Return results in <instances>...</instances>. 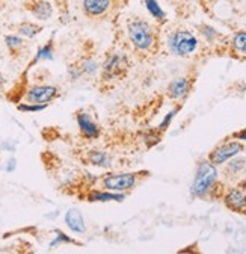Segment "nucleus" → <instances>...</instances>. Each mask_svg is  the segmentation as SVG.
<instances>
[{"instance_id":"4","label":"nucleus","mask_w":246,"mask_h":254,"mask_svg":"<svg viewBox=\"0 0 246 254\" xmlns=\"http://www.w3.org/2000/svg\"><path fill=\"white\" fill-rule=\"evenodd\" d=\"M135 183H136L135 174H109L103 180L104 188L107 190H112V192H122V190L132 189Z\"/></svg>"},{"instance_id":"12","label":"nucleus","mask_w":246,"mask_h":254,"mask_svg":"<svg viewBox=\"0 0 246 254\" xmlns=\"http://www.w3.org/2000/svg\"><path fill=\"white\" fill-rule=\"evenodd\" d=\"M188 91H189V82H188V79H184V77L175 79L169 85V95H171L172 99L184 97V95L188 94Z\"/></svg>"},{"instance_id":"16","label":"nucleus","mask_w":246,"mask_h":254,"mask_svg":"<svg viewBox=\"0 0 246 254\" xmlns=\"http://www.w3.org/2000/svg\"><path fill=\"white\" fill-rule=\"evenodd\" d=\"M145 6L147 11L149 12V15L156 20H163L165 18V11L160 8L157 0H145Z\"/></svg>"},{"instance_id":"21","label":"nucleus","mask_w":246,"mask_h":254,"mask_svg":"<svg viewBox=\"0 0 246 254\" xmlns=\"http://www.w3.org/2000/svg\"><path fill=\"white\" fill-rule=\"evenodd\" d=\"M46 106L47 105H20L18 106V109L20 111H24V112H38V111H43V109H46Z\"/></svg>"},{"instance_id":"6","label":"nucleus","mask_w":246,"mask_h":254,"mask_svg":"<svg viewBox=\"0 0 246 254\" xmlns=\"http://www.w3.org/2000/svg\"><path fill=\"white\" fill-rule=\"evenodd\" d=\"M112 8V0H82V9L86 17L98 18L106 15Z\"/></svg>"},{"instance_id":"20","label":"nucleus","mask_w":246,"mask_h":254,"mask_svg":"<svg viewBox=\"0 0 246 254\" xmlns=\"http://www.w3.org/2000/svg\"><path fill=\"white\" fill-rule=\"evenodd\" d=\"M5 41H6V46H8L11 50L20 49V47L23 46V40H21L20 37H17V35H8V37L5 38Z\"/></svg>"},{"instance_id":"24","label":"nucleus","mask_w":246,"mask_h":254,"mask_svg":"<svg viewBox=\"0 0 246 254\" xmlns=\"http://www.w3.org/2000/svg\"><path fill=\"white\" fill-rule=\"evenodd\" d=\"M83 70L88 71V73H94V71L97 70V64H96L94 61H86V62L83 64Z\"/></svg>"},{"instance_id":"2","label":"nucleus","mask_w":246,"mask_h":254,"mask_svg":"<svg viewBox=\"0 0 246 254\" xmlns=\"http://www.w3.org/2000/svg\"><path fill=\"white\" fill-rule=\"evenodd\" d=\"M216 179H218L216 167H214L211 162H201L197 170L192 188H191L192 194L197 197H204L210 190V188L213 186V183L216 182Z\"/></svg>"},{"instance_id":"15","label":"nucleus","mask_w":246,"mask_h":254,"mask_svg":"<svg viewBox=\"0 0 246 254\" xmlns=\"http://www.w3.org/2000/svg\"><path fill=\"white\" fill-rule=\"evenodd\" d=\"M91 201H122L124 200V195L118 194V192H94L89 195Z\"/></svg>"},{"instance_id":"18","label":"nucleus","mask_w":246,"mask_h":254,"mask_svg":"<svg viewBox=\"0 0 246 254\" xmlns=\"http://www.w3.org/2000/svg\"><path fill=\"white\" fill-rule=\"evenodd\" d=\"M233 47L236 52L246 55V32H237L233 38Z\"/></svg>"},{"instance_id":"14","label":"nucleus","mask_w":246,"mask_h":254,"mask_svg":"<svg viewBox=\"0 0 246 254\" xmlns=\"http://www.w3.org/2000/svg\"><path fill=\"white\" fill-rule=\"evenodd\" d=\"M18 32L20 35L27 37V38H34L35 35H38L41 32V26L35 24V23H30V21H24L18 26Z\"/></svg>"},{"instance_id":"22","label":"nucleus","mask_w":246,"mask_h":254,"mask_svg":"<svg viewBox=\"0 0 246 254\" xmlns=\"http://www.w3.org/2000/svg\"><path fill=\"white\" fill-rule=\"evenodd\" d=\"M201 29H202V30H201V32H202V35H204L208 41H213L214 38L218 37V32L214 30L213 27H210V26H202Z\"/></svg>"},{"instance_id":"28","label":"nucleus","mask_w":246,"mask_h":254,"mask_svg":"<svg viewBox=\"0 0 246 254\" xmlns=\"http://www.w3.org/2000/svg\"><path fill=\"white\" fill-rule=\"evenodd\" d=\"M3 82H5V79H3V76H2V74H0V85H2Z\"/></svg>"},{"instance_id":"25","label":"nucleus","mask_w":246,"mask_h":254,"mask_svg":"<svg viewBox=\"0 0 246 254\" xmlns=\"http://www.w3.org/2000/svg\"><path fill=\"white\" fill-rule=\"evenodd\" d=\"M243 164H245V161H243V159H240V161H234V162H231V164H230V168H231L233 171H236V170L243 168Z\"/></svg>"},{"instance_id":"5","label":"nucleus","mask_w":246,"mask_h":254,"mask_svg":"<svg viewBox=\"0 0 246 254\" xmlns=\"http://www.w3.org/2000/svg\"><path fill=\"white\" fill-rule=\"evenodd\" d=\"M242 151H243V145L240 142H228L225 145H221L219 148H216L210 154V162L213 165H221Z\"/></svg>"},{"instance_id":"19","label":"nucleus","mask_w":246,"mask_h":254,"mask_svg":"<svg viewBox=\"0 0 246 254\" xmlns=\"http://www.w3.org/2000/svg\"><path fill=\"white\" fill-rule=\"evenodd\" d=\"M43 59H53V46H51V41L38 50L35 61H43Z\"/></svg>"},{"instance_id":"17","label":"nucleus","mask_w":246,"mask_h":254,"mask_svg":"<svg viewBox=\"0 0 246 254\" xmlns=\"http://www.w3.org/2000/svg\"><path fill=\"white\" fill-rule=\"evenodd\" d=\"M122 62H124V58H121L119 55H113L112 58H109V61L106 62L104 65V71L107 74H115L119 67H122Z\"/></svg>"},{"instance_id":"27","label":"nucleus","mask_w":246,"mask_h":254,"mask_svg":"<svg viewBox=\"0 0 246 254\" xmlns=\"http://www.w3.org/2000/svg\"><path fill=\"white\" fill-rule=\"evenodd\" d=\"M237 138H240V139H243V141H246V130H243V132H240V133H237Z\"/></svg>"},{"instance_id":"26","label":"nucleus","mask_w":246,"mask_h":254,"mask_svg":"<svg viewBox=\"0 0 246 254\" xmlns=\"http://www.w3.org/2000/svg\"><path fill=\"white\" fill-rule=\"evenodd\" d=\"M15 167H17V161L12 157V159H9V162H8V165H6V171H14L15 170Z\"/></svg>"},{"instance_id":"3","label":"nucleus","mask_w":246,"mask_h":254,"mask_svg":"<svg viewBox=\"0 0 246 254\" xmlns=\"http://www.w3.org/2000/svg\"><path fill=\"white\" fill-rule=\"evenodd\" d=\"M168 47L177 56H189L197 50L198 40L189 30H175L168 38Z\"/></svg>"},{"instance_id":"23","label":"nucleus","mask_w":246,"mask_h":254,"mask_svg":"<svg viewBox=\"0 0 246 254\" xmlns=\"http://www.w3.org/2000/svg\"><path fill=\"white\" fill-rule=\"evenodd\" d=\"M177 114V111H171L168 115H166V118L162 121V124H160V130H166L168 129V126L171 124V121H172V118H174V115Z\"/></svg>"},{"instance_id":"7","label":"nucleus","mask_w":246,"mask_h":254,"mask_svg":"<svg viewBox=\"0 0 246 254\" xmlns=\"http://www.w3.org/2000/svg\"><path fill=\"white\" fill-rule=\"evenodd\" d=\"M56 94H57V89L54 86H35L32 89H29L27 100L30 103L46 105L47 102L56 97Z\"/></svg>"},{"instance_id":"11","label":"nucleus","mask_w":246,"mask_h":254,"mask_svg":"<svg viewBox=\"0 0 246 254\" xmlns=\"http://www.w3.org/2000/svg\"><path fill=\"white\" fill-rule=\"evenodd\" d=\"M77 123H79V127H80V130L83 132L85 136H88V138H97L98 136L97 124L92 121L86 114H79L77 115Z\"/></svg>"},{"instance_id":"13","label":"nucleus","mask_w":246,"mask_h":254,"mask_svg":"<svg viewBox=\"0 0 246 254\" xmlns=\"http://www.w3.org/2000/svg\"><path fill=\"white\" fill-rule=\"evenodd\" d=\"M89 161L94 165H97V167H104V168L110 167V157L104 151H97V150L91 151L89 153Z\"/></svg>"},{"instance_id":"10","label":"nucleus","mask_w":246,"mask_h":254,"mask_svg":"<svg viewBox=\"0 0 246 254\" xmlns=\"http://www.w3.org/2000/svg\"><path fill=\"white\" fill-rule=\"evenodd\" d=\"M65 222L67 226L74 232V233H83L85 232V222H83V216L77 209H70L65 213Z\"/></svg>"},{"instance_id":"9","label":"nucleus","mask_w":246,"mask_h":254,"mask_svg":"<svg viewBox=\"0 0 246 254\" xmlns=\"http://www.w3.org/2000/svg\"><path fill=\"white\" fill-rule=\"evenodd\" d=\"M225 203L230 209H233L236 212H242L246 209V195L239 189H233L225 197Z\"/></svg>"},{"instance_id":"1","label":"nucleus","mask_w":246,"mask_h":254,"mask_svg":"<svg viewBox=\"0 0 246 254\" xmlns=\"http://www.w3.org/2000/svg\"><path fill=\"white\" fill-rule=\"evenodd\" d=\"M127 34L138 50H149L156 41L154 29L142 18H132L127 23Z\"/></svg>"},{"instance_id":"29","label":"nucleus","mask_w":246,"mask_h":254,"mask_svg":"<svg viewBox=\"0 0 246 254\" xmlns=\"http://www.w3.org/2000/svg\"><path fill=\"white\" fill-rule=\"evenodd\" d=\"M0 12H2V5H0Z\"/></svg>"},{"instance_id":"8","label":"nucleus","mask_w":246,"mask_h":254,"mask_svg":"<svg viewBox=\"0 0 246 254\" xmlns=\"http://www.w3.org/2000/svg\"><path fill=\"white\" fill-rule=\"evenodd\" d=\"M26 9L38 20H49L53 15V6L47 0H30L26 3Z\"/></svg>"}]
</instances>
